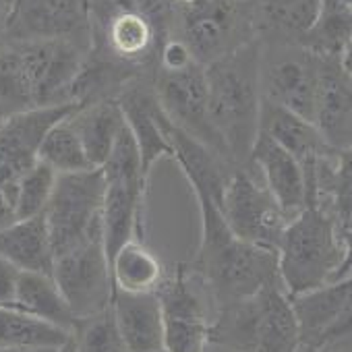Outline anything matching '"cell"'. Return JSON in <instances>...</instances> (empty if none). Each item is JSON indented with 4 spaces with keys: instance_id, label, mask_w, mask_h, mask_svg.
Returning a JSON list of instances; mask_svg holds the SVG:
<instances>
[{
    "instance_id": "obj_10",
    "label": "cell",
    "mask_w": 352,
    "mask_h": 352,
    "mask_svg": "<svg viewBox=\"0 0 352 352\" xmlns=\"http://www.w3.org/2000/svg\"><path fill=\"white\" fill-rule=\"evenodd\" d=\"M183 38L193 58L206 67L245 42V15L236 0H201L183 7Z\"/></svg>"
},
{
    "instance_id": "obj_24",
    "label": "cell",
    "mask_w": 352,
    "mask_h": 352,
    "mask_svg": "<svg viewBox=\"0 0 352 352\" xmlns=\"http://www.w3.org/2000/svg\"><path fill=\"white\" fill-rule=\"evenodd\" d=\"M259 315L251 352H296L300 331L290 307V298L280 284L257 294Z\"/></svg>"
},
{
    "instance_id": "obj_25",
    "label": "cell",
    "mask_w": 352,
    "mask_h": 352,
    "mask_svg": "<svg viewBox=\"0 0 352 352\" xmlns=\"http://www.w3.org/2000/svg\"><path fill=\"white\" fill-rule=\"evenodd\" d=\"M112 288L116 292H155L164 282V267L143 239H131L108 259Z\"/></svg>"
},
{
    "instance_id": "obj_23",
    "label": "cell",
    "mask_w": 352,
    "mask_h": 352,
    "mask_svg": "<svg viewBox=\"0 0 352 352\" xmlns=\"http://www.w3.org/2000/svg\"><path fill=\"white\" fill-rule=\"evenodd\" d=\"M69 120L91 168H102L118 139V133L124 126V116L118 102L100 100L83 104L69 116Z\"/></svg>"
},
{
    "instance_id": "obj_17",
    "label": "cell",
    "mask_w": 352,
    "mask_h": 352,
    "mask_svg": "<svg viewBox=\"0 0 352 352\" xmlns=\"http://www.w3.org/2000/svg\"><path fill=\"white\" fill-rule=\"evenodd\" d=\"M350 75L344 54L321 56L313 124L323 141L338 151L350 147Z\"/></svg>"
},
{
    "instance_id": "obj_26",
    "label": "cell",
    "mask_w": 352,
    "mask_h": 352,
    "mask_svg": "<svg viewBox=\"0 0 352 352\" xmlns=\"http://www.w3.org/2000/svg\"><path fill=\"white\" fill-rule=\"evenodd\" d=\"M13 307L30 313L36 319H42L54 327H60L71 333L75 325V315L71 313L65 296L60 294L56 282L48 274L19 272Z\"/></svg>"
},
{
    "instance_id": "obj_27",
    "label": "cell",
    "mask_w": 352,
    "mask_h": 352,
    "mask_svg": "<svg viewBox=\"0 0 352 352\" xmlns=\"http://www.w3.org/2000/svg\"><path fill=\"white\" fill-rule=\"evenodd\" d=\"M71 333L54 327L30 313L13 307L0 305V348L11 346H38V348H63L69 344Z\"/></svg>"
},
{
    "instance_id": "obj_21",
    "label": "cell",
    "mask_w": 352,
    "mask_h": 352,
    "mask_svg": "<svg viewBox=\"0 0 352 352\" xmlns=\"http://www.w3.org/2000/svg\"><path fill=\"white\" fill-rule=\"evenodd\" d=\"M124 122L135 139L139 160H141V172L149 181V174L160 157H170V145L164 135V131L157 124L155 118V94H149L147 89H126L120 100H116Z\"/></svg>"
},
{
    "instance_id": "obj_8",
    "label": "cell",
    "mask_w": 352,
    "mask_h": 352,
    "mask_svg": "<svg viewBox=\"0 0 352 352\" xmlns=\"http://www.w3.org/2000/svg\"><path fill=\"white\" fill-rule=\"evenodd\" d=\"M91 48L114 60H145L160 42L155 28L141 13L137 0H87Z\"/></svg>"
},
{
    "instance_id": "obj_6",
    "label": "cell",
    "mask_w": 352,
    "mask_h": 352,
    "mask_svg": "<svg viewBox=\"0 0 352 352\" xmlns=\"http://www.w3.org/2000/svg\"><path fill=\"white\" fill-rule=\"evenodd\" d=\"M218 210L236 239L278 253L288 218L255 176L245 170L230 174Z\"/></svg>"
},
{
    "instance_id": "obj_19",
    "label": "cell",
    "mask_w": 352,
    "mask_h": 352,
    "mask_svg": "<svg viewBox=\"0 0 352 352\" xmlns=\"http://www.w3.org/2000/svg\"><path fill=\"white\" fill-rule=\"evenodd\" d=\"M110 309L126 352H164V315L155 292L112 294Z\"/></svg>"
},
{
    "instance_id": "obj_33",
    "label": "cell",
    "mask_w": 352,
    "mask_h": 352,
    "mask_svg": "<svg viewBox=\"0 0 352 352\" xmlns=\"http://www.w3.org/2000/svg\"><path fill=\"white\" fill-rule=\"evenodd\" d=\"M67 346V344H65ZM0 352H60V348H38V346H11L0 348Z\"/></svg>"
},
{
    "instance_id": "obj_32",
    "label": "cell",
    "mask_w": 352,
    "mask_h": 352,
    "mask_svg": "<svg viewBox=\"0 0 352 352\" xmlns=\"http://www.w3.org/2000/svg\"><path fill=\"white\" fill-rule=\"evenodd\" d=\"M15 218V201H13V187H0V228L13 224Z\"/></svg>"
},
{
    "instance_id": "obj_13",
    "label": "cell",
    "mask_w": 352,
    "mask_h": 352,
    "mask_svg": "<svg viewBox=\"0 0 352 352\" xmlns=\"http://www.w3.org/2000/svg\"><path fill=\"white\" fill-rule=\"evenodd\" d=\"M79 104L30 108L0 118V187H13L17 179L38 162L46 133Z\"/></svg>"
},
{
    "instance_id": "obj_5",
    "label": "cell",
    "mask_w": 352,
    "mask_h": 352,
    "mask_svg": "<svg viewBox=\"0 0 352 352\" xmlns=\"http://www.w3.org/2000/svg\"><path fill=\"white\" fill-rule=\"evenodd\" d=\"M102 199L104 176L100 168L56 174L52 197L44 210L54 257L102 239Z\"/></svg>"
},
{
    "instance_id": "obj_30",
    "label": "cell",
    "mask_w": 352,
    "mask_h": 352,
    "mask_svg": "<svg viewBox=\"0 0 352 352\" xmlns=\"http://www.w3.org/2000/svg\"><path fill=\"white\" fill-rule=\"evenodd\" d=\"M56 183V172L36 162L28 172H23L13 185V201H15V218H34L44 214Z\"/></svg>"
},
{
    "instance_id": "obj_34",
    "label": "cell",
    "mask_w": 352,
    "mask_h": 352,
    "mask_svg": "<svg viewBox=\"0 0 352 352\" xmlns=\"http://www.w3.org/2000/svg\"><path fill=\"white\" fill-rule=\"evenodd\" d=\"M11 7V0H0V28H5V19Z\"/></svg>"
},
{
    "instance_id": "obj_1",
    "label": "cell",
    "mask_w": 352,
    "mask_h": 352,
    "mask_svg": "<svg viewBox=\"0 0 352 352\" xmlns=\"http://www.w3.org/2000/svg\"><path fill=\"white\" fill-rule=\"evenodd\" d=\"M85 50L71 42H9L0 46V114L75 104L73 87Z\"/></svg>"
},
{
    "instance_id": "obj_4",
    "label": "cell",
    "mask_w": 352,
    "mask_h": 352,
    "mask_svg": "<svg viewBox=\"0 0 352 352\" xmlns=\"http://www.w3.org/2000/svg\"><path fill=\"white\" fill-rule=\"evenodd\" d=\"M346 239L319 208H305L288 220L278 247V278L288 296L350 278Z\"/></svg>"
},
{
    "instance_id": "obj_11",
    "label": "cell",
    "mask_w": 352,
    "mask_h": 352,
    "mask_svg": "<svg viewBox=\"0 0 352 352\" xmlns=\"http://www.w3.org/2000/svg\"><path fill=\"white\" fill-rule=\"evenodd\" d=\"M155 100L162 112L176 126H181L185 133L201 141L220 157H228L210 120L206 71L199 63H193L174 73L162 71Z\"/></svg>"
},
{
    "instance_id": "obj_37",
    "label": "cell",
    "mask_w": 352,
    "mask_h": 352,
    "mask_svg": "<svg viewBox=\"0 0 352 352\" xmlns=\"http://www.w3.org/2000/svg\"><path fill=\"white\" fill-rule=\"evenodd\" d=\"M60 352H73V348H71V340H69V344H67V346H63V348H60Z\"/></svg>"
},
{
    "instance_id": "obj_9",
    "label": "cell",
    "mask_w": 352,
    "mask_h": 352,
    "mask_svg": "<svg viewBox=\"0 0 352 352\" xmlns=\"http://www.w3.org/2000/svg\"><path fill=\"white\" fill-rule=\"evenodd\" d=\"M50 276L75 319L94 315L112 300L114 288L102 239L56 255Z\"/></svg>"
},
{
    "instance_id": "obj_2",
    "label": "cell",
    "mask_w": 352,
    "mask_h": 352,
    "mask_svg": "<svg viewBox=\"0 0 352 352\" xmlns=\"http://www.w3.org/2000/svg\"><path fill=\"white\" fill-rule=\"evenodd\" d=\"M261 58L263 48L249 40L204 67L212 126L226 155L236 162L249 157L259 133Z\"/></svg>"
},
{
    "instance_id": "obj_12",
    "label": "cell",
    "mask_w": 352,
    "mask_h": 352,
    "mask_svg": "<svg viewBox=\"0 0 352 352\" xmlns=\"http://www.w3.org/2000/svg\"><path fill=\"white\" fill-rule=\"evenodd\" d=\"M321 54L302 48H282L261 58L263 100L313 122Z\"/></svg>"
},
{
    "instance_id": "obj_16",
    "label": "cell",
    "mask_w": 352,
    "mask_h": 352,
    "mask_svg": "<svg viewBox=\"0 0 352 352\" xmlns=\"http://www.w3.org/2000/svg\"><path fill=\"white\" fill-rule=\"evenodd\" d=\"M155 118L160 129L164 131L170 151L176 162H179L183 174L187 176L189 185L193 187V193L197 201H210L216 208L222 201V193L226 189V183L230 176L224 172V166L220 162V155L214 153L210 147H206L201 141L185 133L181 126H176L155 104Z\"/></svg>"
},
{
    "instance_id": "obj_36",
    "label": "cell",
    "mask_w": 352,
    "mask_h": 352,
    "mask_svg": "<svg viewBox=\"0 0 352 352\" xmlns=\"http://www.w3.org/2000/svg\"><path fill=\"white\" fill-rule=\"evenodd\" d=\"M181 7H189V5H195V3H201V0H176Z\"/></svg>"
},
{
    "instance_id": "obj_3",
    "label": "cell",
    "mask_w": 352,
    "mask_h": 352,
    "mask_svg": "<svg viewBox=\"0 0 352 352\" xmlns=\"http://www.w3.org/2000/svg\"><path fill=\"white\" fill-rule=\"evenodd\" d=\"M197 204L204 230L195 267L222 307L253 298L280 284L276 253L243 243L228 230L214 204L201 199Z\"/></svg>"
},
{
    "instance_id": "obj_29",
    "label": "cell",
    "mask_w": 352,
    "mask_h": 352,
    "mask_svg": "<svg viewBox=\"0 0 352 352\" xmlns=\"http://www.w3.org/2000/svg\"><path fill=\"white\" fill-rule=\"evenodd\" d=\"M71 348L73 352H126L110 305L75 321L71 329Z\"/></svg>"
},
{
    "instance_id": "obj_15",
    "label": "cell",
    "mask_w": 352,
    "mask_h": 352,
    "mask_svg": "<svg viewBox=\"0 0 352 352\" xmlns=\"http://www.w3.org/2000/svg\"><path fill=\"white\" fill-rule=\"evenodd\" d=\"M350 278L309 292L288 296L300 331V342L323 348L348 338L350 329Z\"/></svg>"
},
{
    "instance_id": "obj_31",
    "label": "cell",
    "mask_w": 352,
    "mask_h": 352,
    "mask_svg": "<svg viewBox=\"0 0 352 352\" xmlns=\"http://www.w3.org/2000/svg\"><path fill=\"white\" fill-rule=\"evenodd\" d=\"M19 270L0 257V305H13Z\"/></svg>"
},
{
    "instance_id": "obj_22",
    "label": "cell",
    "mask_w": 352,
    "mask_h": 352,
    "mask_svg": "<svg viewBox=\"0 0 352 352\" xmlns=\"http://www.w3.org/2000/svg\"><path fill=\"white\" fill-rule=\"evenodd\" d=\"M0 257L19 272L52 274L54 251L44 214L0 228Z\"/></svg>"
},
{
    "instance_id": "obj_7",
    "label": "cell",
    "mask_w": 352,
    "mask_h": 352,
    "mask_svg": "<svg viewBox=\"0 0 352 352\" xmlns=\"http://www.w3.org/2000/svg\"><path fill=\"white\" fill-rule=\"evenodd\" d=\"M3 34L9 42L63 40L91 48L87 0H11Z\"/></svg>"
},
{
    "instance_id": "obj_28",
    "label": "cell",
    "mask_w": 352,
    "mask_h": 352,
    "mask_svg": "<svg viewBox=\"0 0 352 352\" xmlns=\"http://www.w3.org/2000/svg\"><path fill=\"white\" fill-rule=\"evenodd\" d=\"M69 116L58 120L46 133V137L40 145V151H38V162L50 166L56 174H73V172L94 170Z\"/></svg>"
},
{
    "instance_id": "obj_18",
    "label": "cell",
    "mask_w": 352,
    "mask_h": 352,
    "mask_svg": "<svg viewBox=\"0 0 352 352\" xmlns=\"http://www.w3.org/2000/svg\"><path fill=\"white\" fill-rule=\"evenodd\" d=\"M249 160L259 168L263 187L280 206L284 216L292 220L307 208V185L300 164L267 135L257 133Z\"/></svg>"
},
{
    "instance_id": "obj_20",
    "label": "cell",
    "mask_w": 352,
    "mask_h": 352,
    "mask_svg": "<svg viewBox=\"0 0 352 352\" xmlns=\"http://www.w3.org/2000/svg\"><path fill=\"white\" fill-rule=\"evenodd\" d=\"M259 133L267 135L282 149H286L305 170H309L323 153L331 151L315 124L290 110H284L267 100H261Z\"/></svg>"
},
{
    "instance_id": "obj_14",
    "label": "cell",
    "mask_w": 352,
    "mask_h": 352,
    "mask_svg": "<svg viewBox=\"0 0 352 352\" xmlns=\"http://www.w3.org/2000/svg\"><path fill=\"white\" fill-rule=\"evenodd\" d=\"M164 315V352H206L210 323L199 294L183 270L157 288Z\"/></svg>"
},
{
    "instance_id": "obj_35",
    "label": "cell",
    "mask_w": 352,
    "mask_h": 352,
    "mask_svg": "<svg viewBox=\"0 0 352 352\" xmlns=\"http://www.w3.org/2000/svg\"><path fill=\"white\" fill-rule=\"evenodd\" d=\"M296 352H319V348H315V346H311V344H302L300 342V346H298V350Z\"/></svg>"
}]
</instances>
